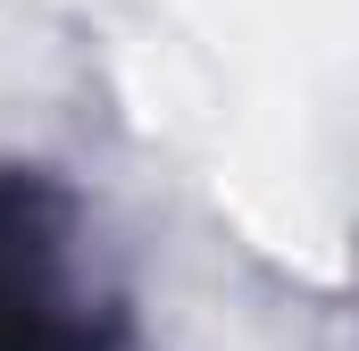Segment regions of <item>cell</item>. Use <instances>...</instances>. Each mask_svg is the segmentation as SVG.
<instances>
[{
	"instance_id": "cell-1",
	"label": "cell",
	"mask_w": 359,
	"mask_h": 351,
	"mask_svg": "<svg viewBox=\"0 0 359 351\" xmlns=\"http://www.w3.org/2000/svg\"><path fill=\"white\" fill-rule=\"evenodd\" d=\"M84 209L50 168H0V351H142L134 310L76 267Z\"/></svg>"
}]
</instances>
